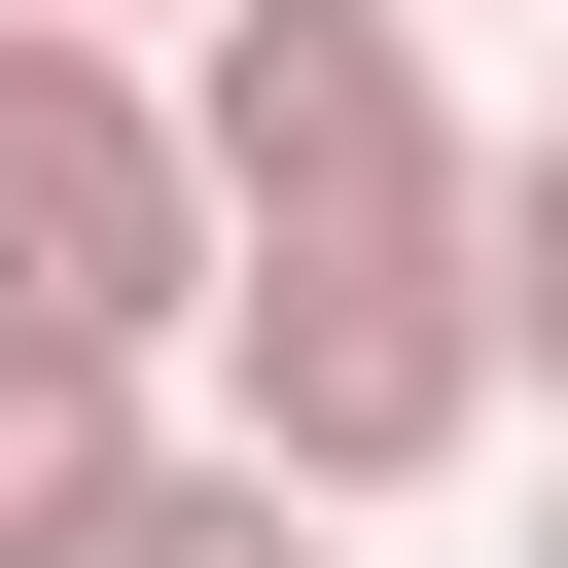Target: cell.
<instances>
[{
    "mask_svg": "<svg viewBox=\"0 0 568 568\" xmlns=\"http://www.w3.org/2000/svg\"><path fill=\"white\" fill-rule=\"evenodd\" d=\"M178 142H213L248 284L284 248H497V142L426 106V0H213L178 36Z\"/></svg>",
    "mask_w": 568,
    "mask_h": 568,
    "instance_id": "1",
    "label": "cell"
},
{
    "mask_svg": "<svg viewBox=\"0 0 568 568\" xmlns=\"http://www.w3.org/2000/svg\"><path fill=\"white\" fill-rule=\"evenodd\" d=\"M0 320H71V355H213L248 320V213H213L178 71L142 36H36V0H0Z\"/></svg>",
    "mask_w": 568,
    "mask_h": 568,
    "instance_id": "2",
    "label": "cell"
},
{
    "mask_svg": "<svg viewBox=\"0 0 568 568\" xmlns=\"http://www.w3.org/2000/svg\"><path fill=\"white\" fill-rule=\"evenodd\" d=\"M497 248H284L248 320H213V462H284L320 532L355 497H426V462H497Z\"/></svg>",
    "mask_w": 568,
    "mask_h": 568,
    "instance_id": "3",
    "label": "cell"
},
{
    "mask_svg": "<svg viewBox=\"0 0 568 568\" xmlns=\"http://www.w3.org/2000/svg\"><path fill=\"white\" fill-rule=\"evenodd\" d=\"M142 462H178V426H142V355L0 320V568H106V532H142Z\"/></svg>",
    "mask_w": 568,
    "mask_h": 568,
    "instance_id": "4",
    "label": "cell"
},
{
    "mask_svg": "<svg viewBox=\"0 0 568 568\" xmlns=\"http://www.w3.org/2000/svg\"><path fill=\"white\" fill-rule=\"evenodd\" d=\"M106 568H320V497H284V462H213V426H178V462H142V532H106Z\"/></svg>",
    "mask_w": 568,
    "mask_h": 568,
    "instance_id": "5",
    "label": "cell"
},
{
    "mask_svg": "<svg viewBox=\"0 0 568 568\" xmlns=\"http://www.w3.org/2000/svg\"><path fill=\"white\" fill-rule=\"evenodd\" d=\"M497 355H532V390H568V106H532V142H497Z\"/></svg>",
    "mask_w": 568,
    "mask_h": 568,
    "instance_id": "6",
    "label": "cell"
},
{
    "mask_svg": "<svg viewBox=\"0 0 568 568\" xmlns=\"http://www.w3.org/2000/svg\"><path fill=\"white\" fill-rule=\"evenodd\" d=\"M36 36H142V71H178V36H213V0H36Z\"/></svg>",
    "mask_w": 568,
    "mask_h": 568,
    "instance_id": "7",
    "label": "cell"
},
{
    "mask_svg": "<svg viewBox=\"0 0 568 568\" xmlns=\"http://www.w3.org/2000/svg\"><path fill=\"white\" fill-rule=\"evenodd\" d=\"M532 568H568V497H532Z\"/></svg>",
    "mask_w": 568,
    "mask_h": 568,
    "instance_id": "8",
    "label": "cell"
}]
</instances>
